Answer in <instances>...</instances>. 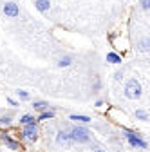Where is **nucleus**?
Here are the masks:
<instances>
[{"mask_svg":"<svg viewBox=\"0 0 150 152\" xmlns=\"http://www.w3.org/2000/svg\"><path fill=\"white\" fill-rule=\"evenodd\" d=\"M56 143H58L60 147H63V148H71L72 145H76V143L72 141V138H71V134H69V130H65V129L58 130V134H56Z\"/></svg>","mask_w":150,"mask_h":152,"instance_id":"5","label":"nucleus"},{"mask_svg":"<svg viewBox=\"0 0 150 152\" xmlns=\"http://www.w3.org/2000/svg\"><path fill=\"white\" fill-rule=\"evenodd\" d=\"M11 121H13V118L9 116V114H2V116H0V125H2V127H4V125H6V127L11 125Z\"/></svg>","mask_w":150,"mask_h":152,"instance_id":"16","label":"nucleus"},{"mask_svg":"<svg viewBox=\"0 0 150 152\" xmlns=\"http://www.w3.org/2000/svg\"><path fill=\"white\" fill-rule=\"evenodd\" d=\"M20 134L27 141H36V140H38V134H40V129H38L36 123H33V125H22V132H20Z\"/></svg>","mask_w":150,"mask_h":152,"instance_id":"4","label":"nucleus"},{"mask_svg":"<svg viewBox=\"0 0 150 152\" xmlns=\"http://www.w3.org/2000/svg\"><path fill=\"white\" fill-rule=\"evenodd\" d=\"M0 138H2V141L6 143V147H7V148H11V150H18V148H20V143H18L16 140H13L9 134H2Z\"/></svg>","mask_w":150,"mask_h":152,"instance_id":"7","label":"nucleus"},{"mask_svg":"<svg viewBox=\"0 0 150 152\" xmlns=\"http://www.w3.org/2000/svg\"><path fill=\"white\" fill-rule=\"evenodd\" d=\"M71 64H72V58H71V56H62L56 65H58V67H69Z\"/></svg>","mask_w":150,"mask_h":152,"instance_id":"15","label":"nucleus"},{"mask_svg":"<svg viewBox=\"0 0 150 152\" xmlns=\"http://www.w3.org/2000/svg\"><path fill=\"white\" fill-rule=\"evenodd\" d=\"M7 103H9V105H13V107H18V105H20V103H18L16 100H13V98H7Z\"/></svg>","mask_w":150,"mask_h":152,"instance_id":"21","label":"nucleus"},{"mask_svg":"<svg viewBox=\"0 0 150 152\" xmlns=\"http://www.w3.org/2000/svg\"><path fill=\"white\" fill-rule=\"evenodd\" d=\"M123 92H125V96L128 100H139L141 94H143V87H141V83L136 78H130V80H127Z\"/></svg>","mask_w":150,"mask_h":152,"instance_id":"2","label":"nucleus"},{"mask_svg":"<svg viewBox=\"0 0 150 152\" xmlns=\"http://www.w3.org/2000/svg\"><path fill=\"white\" fill-rule=\"evenodd\" d=\"M107 62H108V64L118 65V64H121L123 60H121V56H119L118 53H108V54H107Z\"/></svg>","mask_w":150,"mask_h":152,"instance_id":"13","label":"nucleus"},{"mask_svg":"<svg viewBox=\"0 0 150 152\" xmlns=\"http://www.w3.org/2000/svg\"><path fill=\"white\" fill-rule=\"evenodd\" d=\"M16 94H18V98H20V100H29V98H31V94H29L27 91H22V89H18Z\"/></svg>","mask_w":150,"mask_h":152,"instance_id":"18","label":"nucleus"},{"mask_svg":"<svg viewBox=\"0 0 150 152\" xmlns=\"http://www.w3.org/2000/svg\"><path fill=\"white\" fill-rule=\"evenodd\" d=\"M134 116H136V120H139V121H148V112H146L145 109H138V110L134 112Z\"/></svg>","mask_w":150,"mask_h":152,"instance_id":"14","label":"nucleus"},{"mask_svg":"<svg viewBox=\"0 0 150 152\" xmlns=\"http://www.w3.org/2000/svg\"><path fill=\"white\" fill-rule=\"evenodd\" d=\"M33 109H34V110H38V112H44V110H49V109H52V107L49 105V102L34 100V102H33Z\"/></svg>","mask_w":150,"mask_h":152,"instance_id":"10","label":"nucleus"},{"mask_svg":"<svg viewBox=\"0 0 150 152\" xmlns=\"http://www.w3.org/2000/svg\"><path fill=\"white\" fill-rule=\"evenodd\" d=\"M92 152H107V150H100V148H96V150H92Z\"/></svg>","mask_w":150,"mask_h":152,"instance_id":"23","label":"nucleus"},{"mask_svg":"<svg viewBox=\"0 0 150 152\" xmlns=\"http://www.w3.org/2000/svg\"><path fill=\"white\" fill-rule=\"evenodd\" d=\"M69 134H71V138H72L74 143H87V141L90 140V134H92V132H90L87 127H82L80 123H76L74 127L69 129Z\"/></svg>","mask_w":150,"mask_h":152,"instance_id":"1","label":"nucleus"},{"mask_svg":"<svg viewBox=\"0 0 150 152\" xmlns=\"http://www.w3.org/2000/svg\"><path fill=\"white\" fill-rule=\"evenodd\" d=\"M94 105H96V107H101V105H103V102H101V100H96V103H94Z\"/></svg>","mask_w":150,"mask_h":152,"instance_id":"22","label":"nucleus"},{"mask_svg":"<svg viewBox=\"0 0 150 152\" xmlns=\"http://www.w3.org/2000/svg\"><path fill=\"white\" fill-rule=\"evenodd\" d=\"M123 76H125L123 69H121V71H116V72H114V80H116V82H121V80H123Z\"/></svg>","mask_w":150,"mask_h":152,"instance_id":"19","label":"nucleus"},{"mask_svg":"<svg viewBox=\"0 0 150 152\" xmlns=\"http://www.w3.org/2000/svg\"><path fill=\"white\" fill-rule=\"evenodd\" d=\"M69 120H72L74 123H90L92 121V118L87 116V114H71Z\"/></svg>","mask_w":150,"mask_h":152,"instance_id":"8","label":"nucleus"},{"mask_svg":"<svg viewBox=\"0 0 150 152\" xmlns=\"http://www.w3.org/2000/svg\"><path fill=\"white\" fill-rule=\"evenodd\" d=\"M34 7L38 9L40 13H47L51 9V2H49V0H34Z\"/></svg>","mask_w":150,"mask_h":152,"instance_id":"9","label":"nucleus"},{"mask_svg":"<svg viewBox=\"0 0 150 152\" xmlns=\"http://www.w3.org/2000/svg\"><path fill=\"white\" fill-rule=\"evenodd\" d=\"M121 134H123V138L130 143V147H134V148H141V150H145L148 145H146V141L139 136V134H136V132H132V130H128V129H123L121 130Z\"/></svg>","mask_w":150,"mask_h":152,"instance_id":"3","label":"nucleus"},{"mask_svg":"<svg viewBox=\"0 0 150 152\" xmlns=\"http://www.w3.org/2000/svg\"><path fill=\"white\" fill-rule=\"evenodd\" d=\"M2 11H4V15L7 18H16L18 15H20V7H18L16 4H13V2H6L2 6Z\"/></svg>","mask_w":150,"mask_h":152,"instance_id":"6","label":"nucleus"},{"mask_svg":"<svg viewBox=\"0 0 150 152\" xmlns=\"http://www.w3.org/2000/svg\"><path fill=\"white\" fill-rule=\"evenodd\" d=\"M148 45H150V44H148V38L145 36L143 40L139 42V51H141V53H148Z\"/></svg>","mask_w":150,"mask_h":152,"instance_id":"17","label":"nucleus"},{"mask_svg":"<svg viewBox=\"0 0 150 152\" xmlns=\"http://www.w3.org/2000/svg\"><path fill=\"white\" fill-rule=\"evenodd\" d=\"M141 9H145V11H148L150 9V0H141Z\"/></svg>","mask_w":150,"mask_h":152,"instance_id":"20","label":"nucleus"},{"mask_svg":"<svg viewBox=\"0 0 150 152\" xmlns=\"http://www.w3.org/2000/svg\"><path fill=\"white\" fill-rule=\"evenodd\" d=\"M54 110L52 109H49V110H44V112H40L38 114V118H36V121H47V120H54Z\"/></svg>","mask_w":150,"mask_h":152,"instance_id":"11","label":"nucleus"},{"mask_svg":"<svg viewBox=\"0 0 150 152\" xmlns=\"http://www.w3.org/2000/svg\"><path fill=\"white\" fill-rule=\"evenodd\" d=\"M18 121H20V125H33V123H38L33 114H24V116H20V120H18Z\"/></svg>","mask_w":150,"mask_h":152,"instance_id":"12","label":"nucleus"}]
</instances>
